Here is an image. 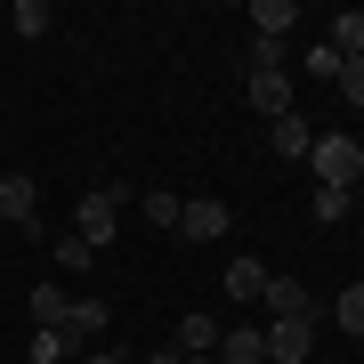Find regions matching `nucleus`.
<instances>
[{
  "label": "nucleus",
  "instance_id": "obj_1",
  "mask_svg": "<svg viewBox=\"0 0 364 364\" xmlns=\"http://www.w3.org/2000/svg\"><path fill=\"white\" fill-rule=\"evenodd\" d=\"M308 170H316V186H348V195H356V186H364V146L348 130H324L308 146Z\"/></svg>",
  "mask_w": 364,
  "mask_h": 364
},
{
  "label": "nucleus",
  "instance_id": "obj_2",
  "mask_svg": "<svg viewBox=\"0 0 364 364\" xmlns=\"http://www.w3.org/2000/svg\"><path fill=\"white\" fill-rule=\"evenodd\" d=\"M122 210H130V195H122V186H90V195H81V210H73V235L105 251V243L122 235Z\"/></svg>",
  "mask_w": 364,
  "mask_h": 364
},
{
  "label": "nucleus",
  "instance_id": "obj_3",
  "mask_svg": "<svg viewBox=\"0 0 364 364\" xmlns=\"http://www.w3.org/2000/svg\"><path fill=\"white\" fill-rule=\"evenodd\" d=\"M0 219L16 235H41V178L33 170H0Z\"/></svg>",
  "mask_w": 364,
  "mask_h": 364
},
{
  "label": "nucleus",
  "instance_id": "obj_4",
  "mask_svg": "<svg viewBox=\"0 0 364 364\" xmlns=\"http://www.w3.org/2000/svg\"><path fill=\"white\" fill-rule=\"evenodd\" d=\"M267 356L275 364H316V316H284V324H267Z\"/></svg>",
  "mask_w": 364,
  "mask_h": 364
},
{
  "label": "nucleus",
  "instance_id": "obj_5",
  "mask_svg": "<svg viewBox=\"0 0 364 364\" xmlns=\"http://www.w3.org/2000/svg\"><path fill=\"white\" fill-rule=\"evenodd\" d=\"M227 227H235V210H227L219 195H195V203L178 210V235H186V243H219Z\"/></svg>",
  "mask_w": 364,
  "mask_h": 364
},
{
  "label": "nucleus",
  "instance_id": "obj_6",
  "mask_svg": "<svg viewBox=\"0 0 364 364\" xmlns=\"http://www.w3.org/2000/svg\"><path fill=\"white\" fill-rule=\"evenodd\" d=\"M259 308L275 316V324H284V316H316V299H308V284H299V275H267Z\"/></svg>",
  "mask_w": 364,
  "mask_h": 364
},
{
  "label": "nucleus",
  "instance_id": "obj_7",
  "mask_svg": "<svg viewBox=\"0 0 364 364\" xmlns=\"http://www.w3.org/2000/svg\"><path fill=\"white\" fill-rule=\"evenodd\" d=\"M267 146H275V162H308V146H316V130H308V114H291L284 122H267Z\"/></svg>",
  "mask_w": 364,
  "mask_h": 364
},
{
  "label": "nucleus",
  "instance_id": "obj_8",
  "mask_svg": "<svg viewBox=\"0 0 364 364\" xmlns=\"http://www.w3.org/2000/svg\"><path fill=\"white\" fill-rule=\"evenodd\" d=\"M219 332H227V324H219V316H203V308L178 316V356H219Z\"/></svg>",
  "mask_w": 364,
  "mask_h": 364
},
{
  "label": "nucleus",
  "instance_id": "obj_9",
  "mask_svg": "<svg viewBox=\"0 0 364 364\" xmlns=\"http://www.w3.org/2000/svg\"><path fill=\"white\" fill-rule=\"evenodd\" d=\"M299 25V0H251V33L259 41H284Z\"/></svg>",
  "mask_w": 364,
  "mask_h": 364
},
{
  "label": "nucleus",
  "instance_id": "obj_10",
  "mask_svg": "<svg viewBox=\"0 0 364 364\" xmlns=\"http://www.w3.org/2000/svg\"><path fill=\"white\" fill-rule=\"evenodd\" d=\"M251 105H259L267 122L291 114V73H251Z\"/></svg>",
  "mask_w": 364,
  "mask_h": 364
},
{
  "label": "nucleus",
  "instance_id": "obj_11",
  "mask_svg": "<svg viewBox=\"0 0 364 364\" xmlns=\"http://www.w3.org/2000/svg\"><path fill=\"white\" fill-rule=\"evenodd\" d=\"M105 324H114V308H105V299H73V308H65V340H73V348H81V340H97Z\"/></svg>",
  "mask_w": 364,
  "mask_h": 364
},
{
  "label": "nucleus",
  "instance_id": "obj_12",
  "mask_svg": "<svg viewBox=\"0 0 364 364\" xmlns=\"http://www.w3.org/2000/svg\"><path fill=\"white\" fill-rule=\"evenodd\" d=\"M219 291H227V299H243V308H251V299L267 291V267H259V259H227V275H219Z\"/></svg>",
  "mask_w": 364,
  "mask_h": 364
},
{
  "label": "nucleus",
  "instance_id": "obj_13",
  "mask_svg": "<svg viewBox=\"0 0 364 364\" xmlns=\"http://www.w3.org/2000/svg\"><path fill=\"white\" fill-rule=\"evenodd\" d=\"M219 364H267L259 324H235V332H219Z\"/></svg>",
  "mask_w": 364,
  "mask_h": 364
},
{
  "label": "nucleus",
  "instance_id": "obj_14",
  "mask_svg": "<svg viewBox=\"0 0 364 364\" xmlns=\"http://www.w3.org/2000/svg\"><path fill=\"white\" fill-rule=\"evenodd\" d=\"M178 210H186V195H170V186L138 195V219H146V227H170V235H178Z\"/></svg>",
  "mask_w": 364,
  "mask_h": 364
},
{
  "label": "nucleus",
  "instance_id": "obj_15",
  "mask_svg": "<svg viewBox=\"0 0 364 364\" xmlns=\"http://www.w3.org/2000/svg\"><path fill=\"white\" fill-rule=\"evenodd\" d=\"M324 41H332L340 57H364V9H340L332 25H324Z\"/></svg>",
  "mask_w": 364,
  "mask_h": 364
},
{
  "label": "nucleus",
  "instance_id": "obj_16",
  "mask_svg": "<svg viewBox=\"0 0 364 364\" xmlns=\"http://www.w3.org/2000/svg\"><path fill=\"white\" fill-rule=\"evenodd\" d=\"M65 308H73V299L57 291V284H33V324L41 332H65Z\"/></svg>",
  "mask_w": 364,
  "mask_h": 364
},
{
  "label": "nucleus",
  "instance_id": "obj_17",
  "mask_svg": "<svg viewBox=\"0 0 364 364\" xmlns=\"http://www.w3.org/2000/svg\"><path fill=\"white\" fill-rule=\"evenodd\" d=\"M49 25H57V16H49V0H16V9H9V33H16V41H41Z\"/></svg>",
  "mask_w": 364,
  "mask_h": 364
},
{
  "label": "nucleus",
  "instance_id": "obj_18",
  "mask_svg": "<svg viewBox=\"0 0 364 364\" xmlns=\"http://www.w3.org/2000/svg\"><path fill=\"white\" fill-rule=\"evenodd\" d=\"M332 324L348 332V340H364V284H340V299H332Z\"/></svg>",
  "mask_w": 364,
  "mask_h": 364
},
{
  "label": "nucleus",
  "instance_id": "obj_19",
  "mask_svg": "<svg viewBox=\"0 0 364 364\" xmlns=\"http://www.w3.org/2000/svg\"><path fill=\"white\" fill-rule=\"evenodd\" d=\"M57 267H65V275H90L97 267V243H81V235L65 227V235H57Z\"/></svg>",
  "mask_w": 364,
  "mask_h": 364
},
{
  "label": "nucleus",
  "instance_id": "obj_20",
  "mask_svg": "<svg viewBox=\"0 0 364 364\" xmlns=\"http://www.w3.org/2000/svg\"><path fill=\"white\" fill-rule=\"evenodd\" d=\"M25 356H33V364H65V356H81V348H73L65 332H41V324H33V340H25Z\"/></svg>",
  "mask_w": 364,
  "mask_h": 364
},
{
  "label": "nucleus",
  "instance_id": "obj_21",
  "mask_svg": "<svg viewBox=\"0 0 364 364\" xmlns=\"http://www.w3.org/2000/svg\"><path fill=\"white\" fill-rule=\"evenodd\" d=\"M308 210H316L324 227H332V219H348V186H316V203H308Z\"/></svg>",
  "mask_w": 364,
  "mask_h": 364
},
{
  "label": "nucleus",
  "instance_id": "obj_22",
  "mask_svg": "<svg viewBox=\"0 0 364 364\" xmlns=\"http://www.w3.org/2000/svg\"><path fill=\"white\" fill-rule=\"evenodd\" d=\"M340 65H348V57H340L332 41H316V49H308V73H316V81H340Z\"/></svg>",
  "mask_w": 364,
  "mask_h": 364
},
{
  "label": "nucleus",
  "instance_id": "obj_23",
  "mask_svg": "<svg viewBox=\"0 0 364 364\" xmlns=\"http://www.w3.org/2000/svg\"><path fill=\"white\" fill-rule=\"evenodd\" d=\"M340 97L364 105V57H348V65H340Z\"/></svg>",
  "mask_w": 364,
  "mask_h": 364
},
{
  "label": "nucleus",
  "instance_id": "obj_24",
  "mask_svg": "<svg viewBox=\"0 0 364 364\" xmlns=\"http://www.w3.org/2000/svg\"><path fill=\"white\" fill-rule=\"evenodd\" d=\"M73 364H122V356H114V348H81Z\"/></svg>",
  "mask_w": 364,
  "mask_h": 364
},
{
  "label": "nucleus",
  "instance_id": "obj_25",
  "mask_svg": "<svg viewBox=\"0 0 364 364\" xmlns=\"http://www.w3.org/2000/svg\"><path fill=\"white\" fill-rule=\"evenodd\" d=\"M146 364H186V356H178V340H170V348H154V356H146Z\"/></svg>",
  "mask_w": 364,
  "mask_h": 364
}]
</instances>
